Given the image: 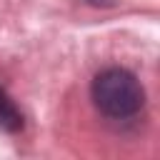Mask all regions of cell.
I'll list each match as a JSON object with an SVG mask.
<instances>
[{
    "label": "cell",
    "instance_id": "obj_1",
    "mask_svg": "<svg viewBox=\"0 0 160 160\" xmlns=\"http://www.w3.org/2000/svg\"><path fill=\"white\" fill-rule=\"evenodd\" d=\"M92 100L102 115L122 120L132 118L142 108L145 90L132 72L122 68H110L92 80Z\"/></svg>",
    "mask_w": 160,
    "mask_h": 160
},
{
    "label": "cell",
    "instance_id": "obj_2",
    "mask_svg": "<svg viewBox=\"0 0 160 160\" xmlns=\"http://www.w3.org/2000/svg\"><path fill=\"white\" fill-rule=\"evenodd\" d=\"M0 128L8 132H18L22 128V115L2 88H0Z\"/></svg>",
    "mask_w": 160,
    "mask_h": 160
}]
</instances>
